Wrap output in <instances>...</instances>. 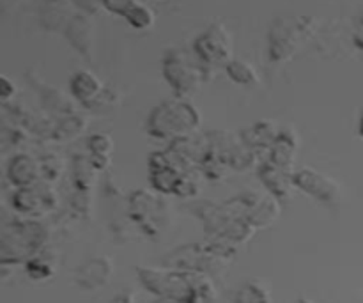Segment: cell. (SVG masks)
I'll list each match as a JSON object with an SVG mask.
<instances>
[{
    "label": "cell",
    "mask_w": 363,
    "mask_h": 303,
    "mask_svg": "<svg viewBox=\"0 0 363 303\" xmlns=\"http://www.w3.org/2000/svg\"><path fill=\"white\" fill-rule=\"evenodd\" d=\"M66 41L73 46L77 53L84 59L92 60V50H94V25H92L89 14L74 13L73 18L67 21L62 31Z\"/></svg>",
    "instance_id": "7c38bea8"
},
{
    "label": "cell",
    "mask_w": 363,
    "mask_h": 303,
    "mask_svg": "<svg viewBox=\"0 0 363 303\" xmlns=\"http://www.w3.org/2000/svg\"><path fill=\"white\" fill-rule=\"evenodd\" d=\"M98 169L92 165L89 155H74L71 160V181L74 184V190L92 192L99 177Z\"/></svg>",
    "instance_id": "ffe728a7"
},
{
    "label": "cell",
    "mask_w": 363,
    "mask_h": 303,
    "mask_svg": "<svg viewBox=\"0 0 363 303\" xmlns=\"http://www.w3.org/2000/svg\"><path fill=\"white\" fill-rule=\"evenodd\" d=\"M298 151H300V135L296 133V130L293 126L280 128L279 137L264 160H269L289 172H296Z\"/></svg>",
    "instance_id": "5bb4252c"
},
{
    "label": "cell",
    "mask_w": 363,
    "mask_h": 303,
    "mask_svg": "<svg viewBox=\"0 0 363 303\" xmlns=\"http://www.w3.org/2000/svg\"><path fill=\"white\" fill-rule=\"evenodd\" d=\"M201 110L186 98L163 99L152 106L145 121V131L151 138L162 142H174L201 131Z\"/></svg>",
    "instance_id": "7a4b0ae2"
},
{
    "label": "cell",
    "mask_w": 363,
    "mask_h": 303,
    "mask_svg": "<svg viewBox=\"0 0 363 303\" xmlns=\"http://www.w3.org/2000/svg\"><path fill=\"white\" fill-rule=\"evenodd\" d=\"M315 31V18L307 14H286L273 20L268 31V59L287 62L298 53Z\"/></svg>",
    "instance_id": "277c9868"
},
{
    "label": "cell",
    "mask_w": 363,
    "mask_h": 303,
    "mask_svg": "<svg viewBox=\"0 0 363 303\" xmlns=\"http://www.w3.org/2000/svg\"><path fill=\"white\" fill-rule=\"evenodd\" d=\"M106 87L98 75L89 70H78L69 78V94L85 109H98L105 96Z\"/></svg>",
    "instance_id": "30bf717a"
},
{
    "label": "cell",
    "mask_w": 363,
    "mask_h": 303,
    "mask_svg": "<svg viewBox=\"0 0 363 303\" xmlns=\"http://www.w3.org/2000/svg\"><path fill=\"white\" fill-rule=\"evenodd\" d=\"M279 133L280 128L277 126L273 121L268 119H261L257 121V123L250 124V126L247 128H241L240 130V135L241 138H243L245 144L250 149H254L255 153H259V155L262 156V160L268 156L269 149L275 144Z\"/></svg>",
    "instance_id": "9a60e30c"
},
{
    "label": "cell",
    "mask_w": 363,
    "mask_h": 303,
    "mask_svg": "<svg viewBox=\"0 0 363 303\" xmlns=\"http://www.w3.org/2000/svg\"><path fill=\"white\" fill-rule=\"evenodd\" d=\"M128 215L131 222L144 231L145 236L156 238L169 215V204L163 195L149 190H135L128 197Z\"/></svg>",
    "instance_id": "5b68a950"
},
{
    "label": "cell",
    "mask_w": 363,
    "mask_h": 303,
    "mask_svg": "<svg viewBox=\"0 0 363 303\" xmlns=\"http://www.w3.org/2000/svg\"><path fill=\"white\" fill-rule=\"evenodd\" d=\"M87 117L82 116L80 112H74L66 117H60V119H55V128H53V133L50 141L57 142V144H67V142L74 141V138H78L84 133L85 128H87Z\"/></svg>",
    "instance_id": "44dd1931"
},
{
    "label": "cell",
    "mask_w": 363,
    "mask_h": 303,
    "mask_svg": "<svg viewBox=\"0 0 363 303\" xmlns=\"http://www.w3.org/2000/svg\"><path fill=\"white\" fill-rule=\"evenodd\" d=\"M358 135L363 138V110L360 112V117H358Z\"/></svg>",
    "instance_id": "1f68e13d"
},
{
    "label": "cell",
    "mask_w": 363,
    "mask_h": 303,
    "mask_svg": "<svg viewBox=\"0 0 363 303\" xmlns=\"http://www.w3.org/2000/svg\"><path fill=\"white\" fill-rule=\"evenodd\" d=\"M18 87L14 84V80H11L7 75L0 77V99H2V105H9L13 103V99L16 98Z\"/></svg>",
    "instance_id": "f1b7e54d"
},
{
    "label": "cell",
    "mask_w": 363,
    "mask_h": 303,
    "mask_svg": "<svg viewBox=\"0 0 363 303\" xmlns=\"http://www.w3.org/2000/svg\"><path fill=\"white\" fill-rule=\"evenodd\" d=\"M55 261L48 255V252L43 248L38 254L30 255V258L25 261V272L30 277L32 280H50L53 275H55Z\"/></svg>",
    "instance_id": "cb8c5ba5"
},
{
    "label": "cell",
    "mask_w": 363,
    "mask_h": 303,
    "mask_svg": "<svg viewBox=\"0 0 363 303\" xmlns=\"http://www.w3.org/2000/svg\"><path fill=\"white\" fill-rule=\"evenodd\" d=\"M87 155L91 158L92 165L98 169V172L108 169L112 165V153H113V138L108 133H92L87 138Z\"/></svg>",
    "instance_id": "d6986e66"
},
{
    "label": "cell",
    "mask_w": 363,
    "mask_h": 303,
    "mask_svg": "<svg viewBox=\"0 0 363 303\" xmlns=\"http://www.w3.org/2000/svg\"><path fill=\"white\" fill-rule=\"evenodd\" d=\"M234 303H273L272 291L259 280H247L234 293Z\"/></svg>",
    "instance_id": "d4e9b609"
},
{
    "label": "cell",
    "mask_w": 363,
    "mask_h": 303,
    "mask_svg": "<svg viewBox=\"0 0 363 303\" xmlns=\"http://www.w3.org/2000/svg\"><path fill=\"white\" fill-rule=\"evenodd\" d=\"M35 188H38V194L39 197H41L45 213H50L53 211V209H57V206H59V192H57L55 184L41 180L38 184H35Z\"/></svg>",
    "instance_id": "4316f807"
},
{
    "label": "cell",
    "mask_w": 363,
    "mask_h": 303,
    "mask_svg": "<svg viewBox=\"0 0 363 303\" xmlns=\"http://www.w3.org/2000/svg\"><path fill=\"white\" fill-rule=\"evenodd\" d=\"M71 0H43L41 23L46 31H64L67 21L73 18Z\"/></svg>",
    "instance_id": "ac0fdd59"
},
{
    "label": "cell",
    "mask_w": 363,
    "mask_h": 303,
    "mask_svg": "<svg viewBox=\"0 0 363 303\" xmlns=\"http://www.w3.org/2000/svg\"><path fill=\"white\" fill-rule=\"evenodd\" d=\"M137 277L149 293L169 303H206L216 298V286L208 273L184 272L169 266H138Z\"/></svg>",
    "instance_id": "6da1fadb"
},
{
    "label": "cell",
    "mask_w": 363,
    "mask_h": 303,
    "mask_svg": "<svg viewBox=\"0 0 363 303\" xmlns=\"http://www.w3.org/2000/svg\"><path fill=\"white\" fill-rule=\"evenodd\" d=\"M191 52L209 70L225 67L233 57V39L222 23H211L191 43Z\"/></svg>",
    "instance_id": "8992f818"
},
{
    "label": "cell",
    "mask_w": 363,
    "mask_h": 303,
    "mask_svg": "<svg viewBox=\"0 0 363 303\" xmlns=\"http://www.w3.org/2000/svg\"><path fill=\"white\" fill-rule=\"evenodd\" d=\"M223 70H225L230 82H234L236 85H241V87H254V85H257L261 82L254 64H250L245 59H236L234 57Z\"/></svg>",
    "instance_id": "603a6c76"
},
{
    "label": "cell",
    "mask_w": 363,
    "mask_h": 303,
    "mask_svg": "<svg viewBox=\"0 0 363 303\" xmlns=\"http://www.w3.org/2000/svg\"><path fill=\"white\" fill-rule=\"evenodd\" d=\"M6 177L11 184L16 188L34 187L41 181V163L39 158L28 155V153H16L11 156L6 167Z\"/></svg>",
    "instance_id": "4fadbf2b"
},
{
    "label": "cell",
    "mask_w": 363,
    "mask_h": 303,
    "mask_svg": "<svg viewBox=\"0 0 363 303\" xmlns=\"http://www.w3.org/2000/svg\"><path fill=\"white\" fill-rule=\"evenodd\" d=\"M296 303H314L312 300H308V298H300Z\"/></svg>",
    "instance_id": "d6a6232c"
},
{
    "label": "cell",
    "mask_w": 363,
    "mask_h": 303,
    "mask_svg": "<svg viewBox=\"0 0 363 303\" xmlns=\"http://www.w3.org/2000/svg\"><path fill=\"white\" fill-rule=\"evenodd\" d=\"M353 45L354 48L363 52V11L357 16L353 27Z\"/></svg>",
    "instance_id": "f546056e"
},
{
    "label": "cell",
    "mask_w": 363,
    "mask_h": 303,
    "mask_svg": "<svg viewBox=\"0 0 363 303\" xmlns=\"http://www.w3.org/2000/svg\"><path fill=\"white\" fill-rule=\"evenodd\" d=\"M39 163H41V180L48 181V183L55 184L57 181L62 177L64 174V162L60 155L55 153H46V155L39 156Z\"/></svg>",
    "instance_id": "484cf974"
},
{
    "label": "cell",
    "mask_w": 363,
    "mask_h": 303,
    "mask_svg": "<svg viewBox=\"0 0 363 303\" xmlns=\"http://www.w3.org/2000/svg\"><path fill=\"white\" fill-rule=\"evenodd\" d=\"M162 75L176 98L188 99L213 77V70L204 66L194 52L170 48L163 53Z\"/></svg>",
    "instance_id": "3957f363"
},
{
    "label": "cell",
    "mask_w": 363,
    "mask_h": 303,
    "mask_svg": "<svg viewBox=\"0 0 363 303\" xmlns=\"http://www.w3.org/2000/svg\"><path fill=\"white\" fill-rule=\"evenodd\" d=\"M11 206L18 215L28 216V219H35L38 215L45 213L35 184L28 188H16L11 195Z\"/></svg>",
    "instance_id": "7402d4cb"
},
{
    "label": "cell",
    "mask_w": 363,
    "mask_h": 303,
    "mask_svg": "<svg viewBox=\"0 0 363 303\" xmlns=\"http://www.w3.org/2000/svg\"><path fill=\"white\" fill-rule=\"evenodd\" d=\"M110 303H135V294L131 291H124V293L117 294Z\"/></svg>",
    "instance_id": "4dcf8cb0"
},
{
    "label": "cell",
    "mask_w": 363,
    "mask_h": 303,
    "mask_svg": "<svg viewBox=\"0 0 363 303\" xmlns=\"http://www.w3.org/2000/svg\"><path fill=\"white\" fill-rule=\"evenodd\" d=\"M101 7L113 16L124 18L135 31H151L156 25V13L140 0H101Z\"/></svg>",
    "instance_id": "ba28073f"
},
{
    "label": "cell",
    "mask_w": 363,
    "mask_h": 303,
    "mask_svg": "<svg viewBox=\"0 0 363 303\" xmlns=\"http://www.w3.org/2000/svg\"><path fill=\"white\" fill-rule=\"evenodd\" d=\"M257 177L261 181L262 187L266 188L268 194L277 197L279 201H286L291 197L294 188V172L282 169V167L275 165L269 160H261L257 169Z\"/></svg>",
    "instance_id": "8fae6325"
},
{
    "label": "cell",
    "mask_w": 363,
    "mask_h": 303,
    "mask_svg": "<svg viewBox=\"0 0 363 303\" xmlns=\"http://www.w3.org/2000/svg\"><path fill=\"white\" fill-rule=\"evenodd\" d=\"M113 275H116V265L112 259L108 255H98V258H91L89 261H85L77 270L74 282L82 291L92 293V291L108 286Z\"/></svg>",
    "instance_id": "9c48e42d"
},
{
    "label": "cell",
    "mask_w": 363,
    "mask_h": 303,
    "mask_svg": "<svg viewBox=\"0 0 363 303\" xmlns=\"http://www.w3.org/2000/svg\"><path fill=\"white\" fill-rule=\"evenodd\" d=\"M34 87L38 89L39 99H41V105L45 109V112L48 116H57V119L60 117H66L69 114H74L73 103L67 98L66 94L59 91V89L52 87L48 84H41V82H34Z\"/></svg>",
    "instance_id": "e0dca14e"
},
{
    "label": "cell",
    "mask_w": 363,
    "mask_h": 303,
    "mask_svg": "<svg viewBox=\"0 0 363 303\" xmlns=\"http://www.w3.org/2000/svg\"><path fill=\"white\" fill-rule=\"evenodd\" d=\"M282 215V201L273 197L272 194H257L254 204L248 209L247 220L255 229H268Z\"/></svg>",
    "instance_id": "2e32d148"
},
{
    "label": "cell",
    "mask_w": 363,
    "mask_h": 303,
    "mask_svg": "<svg viewBox=\"0 0 363 303\" xmlns=\"http://www.w3.org/2000/svg\"><path fill=\"white\" fill-rule=\"evenodd\" d=\"M294 188L323 206L337 204L342 195L340 184L314 167H301L294 172Z\"/></svg>",
    "instance_id": "52a82bcc"
},
{
    "label": "cell",
    "mask_w": 363,
    "mask_h": 303,
    "mask_svg": "<svg viewBox=\"0 0 363 303\" xmlns=\"http://www.w3.org/2000/svg\"><path fill=\"white\" fill-rule=\"evenodd\" d=\"M69 206L77 213H82V215H89L92 211V199L91 192H80L74 190L73 197L69 199Z\"/></svg>",
    "instance_id": "83f0119b"
}]
</instances>
